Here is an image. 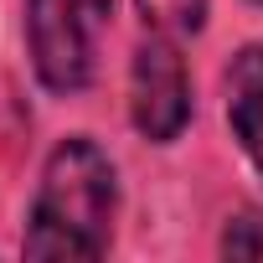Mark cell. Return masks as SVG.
<instances>
[{"label":"cell","mask_w":263,"mask_h":263,"mask_svg":"<svg viewBox=\"0 0 263 263\" xmlns=\"http://www.w3.org/2000/svg\"><path fill=\"white\" fill-rule=\"evenodd\" d=\"M114 206H119V181H114L108 155L83 135L62 140L47 155L21 253L26 258H103L114 237Z\"/></svg>","instance_id":"obj_1"},{"label":"cell","mask_w":263,"mask_h":263,"mask_svg":"<svg viewBox=\"0 0 263 263\" xmlns=\"http://www.w3.org/2000/svg\"><path fill=\"white\" fill-rule=\"evenodd\" d=\"M108 11L114 0H26V42L42 88L52 93L88 88Z\"/></svg>","instance_id":"obj_2"},{"label":"cell","mask_w":263,"mask_h":263,"mask_svg":"<svg viewBox=\"0 0 263 263\" xmlns=\"http://www.w3.org/2000/svg\"><path fill=\"white\" fill-rule=\"evenodd\" d=\"M129 114L135 129L155 145H171L186 119H191V83H186V62L181 52L165 42V31L145 36L135 52V72H129Z\"/></svg>","instance_id":"obj_3"},{"label":"cell","mask_w":263,"mask_h":263,"mask_svg":"<svg viewBox=\"0 0 263 263\" xmlns=\"http://www.w3.org/2000/svg\"><path fill=\"white\" fill-rule=\"evenodd\" d=\"M227 124L263 171V47H242L227 67Z\"/></svg>","instance_id":"obj_4"},{"label":"cell","mask_w":263,"mask_h":263,"mask_svg":"<svg viewBox=\"0 0 263 263\" xmlns=\"http://www.w3.org/2000/svg\"><path fill=\"white\" fill-rule=\"evenodd\" d=\"M140 11H145V21H150L155 31H181V36H191V31L206 26V0H140Z\"/></svg>","instance_id":"obj_5"},{"label":"cell","mask_w":263,"mask_h":263,"mask_svg":"<svg viewBox=\"0 0 263 263\" xmlns=\"http://www.w3.org/2000/svg\"><path fill=\"white\" fill-rule=\"evenodd\" d=\"M222 253L227 258H263V217H253V212L232 217L222 232Z\"/></svg>","instance_id":"obj_6"},{"label":"cell","mask_w":263,"mask_h":263,"mask_svg":"<svg viewBox=\"0 0 263 263\" xmlns=\"http://www.w3.org/2000/svg\"><path fill=\"white\" fill-rule=\"evenodd\" d=\"M258 6H263V0H258Z\"/></svg>","instance_id":"obj_7"}]
</instances>
